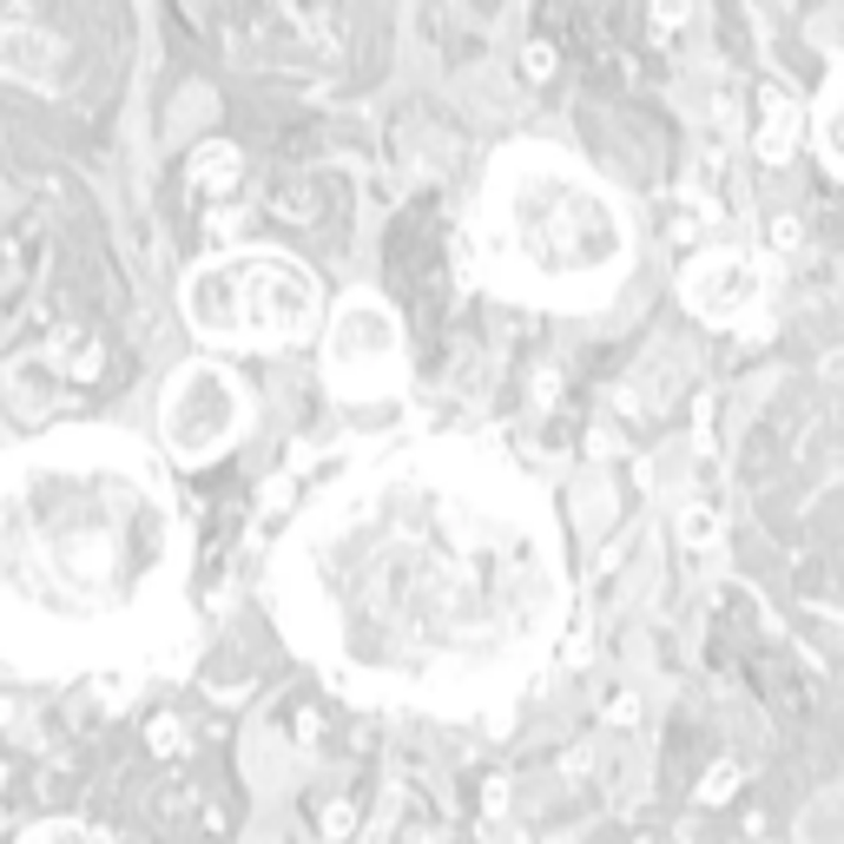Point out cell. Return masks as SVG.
<instances>
[{"instance_id":"ba28073f","label":"cell","mask_w":844,"mask_h":844,"mask_svg":"<svg viewBox=\"0 0 844 844\" xmlns=\"http://www.w3.org/2000/svg\"><path fill=\"white\" fill-rule=\"evenodd\" d=\"M812 145H819L825 172L844 178V73L819 92V106H812Z\"/></svg>"},{"instance_id":"6da1fadb","label":"cell","mask_w":844,"mask_h":844,"mask_svg":"<svg viewBox=\"0 0 844 844\" xmlns=\"http://www.w3.org/2000/svg\"><path fill=\"white\" fill-rule=\"evenodd\" d=\"M271 621L363 706L482 713L568 634V541L548 489L475 436H409L330 475L277 535Z\"/></svg>"},{"instance_id":"7a4b0ae2","label":"cell","mask_w":844,"mask_h":844,"mask_svg":"<svg viewBox=\"0 0 844 844\" xmlns=\"http://www.w3.org/2000/svg\"><path fill=\"white\" fill-rule=\"evenodd\" d=\"M191 528L158 449L66 423L0 456V660L46 680L132 667L185 621Z\"/></svg>"},{"instance_id":"277c9868","label":"cell","mask_w":844,"mask_h":844,"mask_svg":"<svg viewBox=\"0 0 844 844\" xmlns=\"http://www.w3.org/2000/svg\"><path fill=\"white\" fill-rule=\"evenodd\" d=\"M178 304L191 337L211 350H291V343H310L330 310L310 264L271 244H238L191 264Z\"/></svg>"},{"instance_id":"8992f818","label":"cell","mask_w":844,"mask_h":844,"mask_svg":"<svg viewBox=\"0 0 844 844\" xmlns=\"http://www.w3.org/2000/svg\"><path fill=\"white\" fill-rule=\"evenodd\" d=\"M251 429V396L211 357H191L158 390V449L172 462H218Z\"/></svg>"},{"instance_id":"52a82bcc","label":"cell","mask_w":844,"mask_h":844,"mask_svg":"<svg viewBox=\"0 0 844 844\" xmlns=\"http://www.w3.org/2000/svg\"><path fill=\"white\" fill-rule=\"evenodd\" d=\"M680 291H687V304H693L700 317L733 324V317L759 297V271H753L746 257H733V251H706V257H693V264H687Z\"/></svg>"},{"instance_id":"5b68a950","label":"cell","mask_w":844,"mask_h":844,"mask_svg":"<svg viewBox=\"0 0 844 844\" xmlns=\"http://www.w3.org/2000/svg\"><path fill=\"white\" fill-rule=\"evenodd\" d=\"M317 370L330 383V396L343 403H383L409 383V350H403V324L376 291H343L324 310L317 330Z\"/></svg>"},{"instance_id":"3957f363","label":"cell","mask_w":844,"mask_h":844,"mask_svg":"<svg viewBox=\"0 0 844 844\" xmlns=\"http://www.w3.org/2000/svg\"><path fill=\"white\" fill-rule=\"evenodd\" d=\"M640 251L627 198L568 145L515 139L489 158L469 205V271L482 291L581 317L614 304Z\"/></svg>"},{"instance_id":"9c48e42d","label":"cell","mask_w":844,"mask_h":844,"mask_svg":"<svg viewBox=\"0 0 844 844\" xmlns=\"http://www.w3.org/2000/svg\"><path fill=\"white\" fill-rule=\"evenodd\" d=\"M20 844H112L99 825H86V819H46V825H33Z\"/></svg>"}]
</instances>
